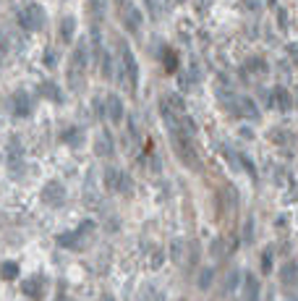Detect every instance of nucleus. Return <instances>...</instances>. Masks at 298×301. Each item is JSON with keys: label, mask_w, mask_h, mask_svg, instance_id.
Listing matches in <instances>:
<instances>
[{"label": "nucleus", "mask_w": 298, "mask_h": 301, "mask_svg": "<svg viewBox=\"0 0 298 301\" xmlns=\"http://www.w3.org/2000/svg\"><path fill=\"white\" fill-rule=\"evenodd\" d=\"M212 280H215V270L207 267V270H201V275H199V288L201 291H207L212 286Z\"/></svg>", "instance_id": "nucleus-25"}, {"label": "nucleus", "mask_w": 298, "mask_h": 301, "mask_svg": "<svg viewBox=\"0 0 298 301\" xmlns=\"http://www.w3.org/2000/svg\"><path fill=\"white\" fill-rule=\"evenodd\" d=\"M267 102H269V107H277V110H291L293 107V97H291V92H288L285 87H275L272 92H269V97H267Z\"/></svg>", "instance_id": "nucleus-9"}, {"label": "nucleus", "mask_w": 298, "mask_h": 301, "mask_svg": "<svg viewBox=\"0 0 298 301\" xmlns=\"http://www.w3.org/2000/svg\"><path fill=\"white\" fill-rule=\"evenodd\" d=\"M87 66H89V42L79 40L73 52H71V63H68V84H71V89H81Z\"/></svg>", "instance_id": "nucleus-1"}, {"label": "nucleus", "mask_w": 298, "mask_h": 301, "mask_svg": "<svg viewBox=\"0 0 298 301\" xmlns=\"http://www.w3.org/2000/svg\"><path fill=\"white\" fill-rule=\"evenodd\" d=\"M181 254H183V241L175 239V241L170 244V259H173V262H181Z\"/></svg>", "instance_id": "nucleus-29"}, {"label": "nucleus", "mask_w": 298, "mask_h": 301, "mask_svg": "<svg viewBox=\"0 0 298 301\" xmlns=\"http://www.w3.org/2000/svg\"><path fill=\"white\" fill-rule=\"evenodd\" d=\"M16 21H18V26H21L24 32L42 29V26H45V11H42V5L29 3L26 8H21V11L16 13Z\"/></svg>", "instance_id": "nucleus-4"}, {"label": "nucleus", "mask_w": 298, "mask_h": 301, "mask_svg": "<svg viewBox=\"0 0 298 301\" xmlns=\"http://www.w3.org/2000/svg\"><path fill=\"white\" fill-rule=\"evenodd\" d=\"M123 178H126V173L118 170V168H107L105 170V186L110 191H120V186H123Z\"/></svg>", "instance_id": "nucleus-16"}, {"label": "nucleus", "mask_w": 298, "mask_h": 301, "mask_svg": "<svg viewBox=\"0 0 298 301\" xmlns=\"http://www.w3.org/2000/svg\"><path fill=\"white\" fill-rule=\"evenodd\" d=\"M241 165H244V170L248 173L251 178H256V168H254V162H251V160L246 157V154H241Z\"/></svg>", "instance_id": "nucleus-32"}, {"label": "nucleus", "mask_w": 298, "mask_h": 301, "mask_svg": "<svg viewBox=\"0 0 298 301\" xmlns=\"http://www.w3.org/2000/svg\"><path fill=\"white\" fill-rule=\"evenodd\" d=\"M102 301H115V299L110 296V294H105V296H102Z\"/></svg>", "instance_id": "nucleus-39"}, {"label": "nucleus", "mask_w": 298, "mask_h": 301, "mask_svg": "<svg viewBox=\"0 0 298 301\" xmlns=\"http://www.w3.org/2000/svg\"><path fill=\"white\" fill-rule=\"evenodd\" d=\"M280 26H283V29L288 26V16H285V11H280Z\"/></svg>", "instance_id": "nucleus-38"}, {"label": "nucleus", "mask_w": 298, "mask_h": 301, "mask_svg": "<svg viewBox=\"0 0 298 301\" xmlns=\"http://www.w3.org/2000/svg\"><path fill=\"white\" fill-rule=\"evenodd\" d=\"M246 68H248V71H254L256 76L267 74V63H264V60H259V58H251V60L246 63Z\"/></svg>", "instance_id": "nucleus-27"}, {"label": "nucleus", "mask_w": 298, "mask_h": 301, "mask_svg": "<svg viewBox=\"0 0 298 301\" xmlns=\"http://www.w3.org/2000/svg\"><path fill=\"white\" fill-rule=\"evenodd\" d=\"M37 92H40L45 100H50V102H55V105H60V102H63V92H60V87L55 84V81H50V79L40 81V87H37Z\"/></svg>", "instance_id": "nucleus-10"}, {"label": "nucleus", "mask_w": 298, "mask_h": 301, "mask_svg": "<svg viewBox=\"0 0 298 301\" xmlns=\"http://www.w3.org/2000/svg\"><path fill=\"white\" fill-rule=\"evenodd\" d=\"M89 3V11H92V19H95V24L99 19H105V11H107V0H87Z\"/></svg>", "instance_id": "nucleus-22"}, {"label": "nucleus", "mask_w": 298, "mask_h": 301, "mask_svg": "<svg viewBox=\"0 0 298 301\" xmlns=\"http://www.w3.org/2000/svg\"><path fill=\"white\" fill-rule=\"evenodd\" d=\"M280 278H283L285 286H293V283L298 280V264L296 262H288L285 267H283V272H280Z\"/></svg>", "instance_id": "nucleus-23"}, {"label": "nucleus", "mask_w": 298, "mask_h": 301, "mask_svg": "<svg viewBox=\"0 0 298 301\" xmlns=\"http://www.w3.org/2000/svg\"><path fill=\"white\" fill-rule=\"evenodd\" d=\"M55 241H58V246H63V249H73V251H76L81 246V233L79 231H68V233H60Z\"/></svg>", "instance_id": "nucleus-18"}, {"label": "nucleus", "mask_w": 298, "mask_h": 301, "mask_svg": "<svg viewBox=\"0 0 298 301\" xmlns=\"http://www.w3.org/2000/svg\"><path fill=\"white\" fill-rule=\"evenodd\" d=\"M189 249H191V259H189V264H191V267H197V262H199V244H191Z\"/></svg>", "instance_id": "nucleus-33"}, {"label": "nucleus", "mask_w": 298, "mask_h": 301, "mask_svg": "<svg viewBox=\"0 0 298 301\" xmlns=\"http://www.w3.org/2000/svg\"><path fill=\"white\" fill-rule=\"evenodd\" d=\"M120 5V21H123L126 32L131 34H142V26H144V13L131 3V0H118Z\"/></svg>", "instance_id": "nucleus-5"}, {"label": "nucleus", "mask_w": 298, "mask_h": 301, "mask_svg": "<svg viewBox=\"0 0 298 301\" xmlns=\"http://www.w3.org/2000/svg\"><path fill=\"white\" fill-rule=\"evenodd\" d=\"M244 8L246 11H259V0H244Z\"/></svg>", "instance_id": "nucleus-34"}, {"label": "nucleus", "mask_w": 298, "mask_h": 301, "mask_svg": "<svg viewBox=\"0 0 298 301\" xmlns=\"http://www.w3.org/2000/svg\"><path fill=\"white\" fill-rule=\"evenodd\" d=\"M267 5H269V8H275V5H277V0H267Z\"/></svg>", "instance_id": "nucleus-40"}, {"label": "nucleus", "mask_w": 298, "mask_h": 301, "mask_svg": "<svg viewBox=\"0 0 298 301\" xmlns=\"http://www.w3.org/2000/svg\"><path fill=\"white\" fill-rule=\"evenodd\" d=\"M118 50H120V84L128 87V92L139 89V63L134 58V50L126 45V40H118Z\"/></svg>", "instance_id": "nucleus-2"}, {"label": "nucleus", "mask_w": 298, "mask_h": 301, "mask_svg": "<svg viewBox=\"0 0 298 301\" xmlns=\"http://www.w3.org/2000/svg\"><path fill=\"white\" fill-rule=\"evenodd\" d=\"M81 136H84V131L79 129V126H68V129H63L60 139H63V144H68V147H79Z\"/></svg>", "instance_id": "nucleus-19"}, {"label": "nucleus", "mask_w": 298, "mask_h": 301, "mask_svg": "<svg viewBox=\"0 0 298 301\" xmlns=\"http://www.w3.org/2000/svg\"><path fill=\"white\" fill-rule=\"evenodd\" d=\"M162 63H165V71H167V74H175V71H178V55H175L173 50H165Z\"/></svg>", "instance_id": "nucleus-24"}, {"label": "nucleus", "mask_w": 298, "mask_h": 301, "mask_svg": "<svg viewBox=\"0 0 298 301\" xmlns=\"http://www.w3.org/2000/svg\"><path fill=\"white\" fill-rule=\"evenodd\" d=\"M251 236H254V220L246 223V241H251Z\"/></svg>", "instance_id": "nucleus-37"}, {"label": "nucleus", "mask_w": 298, "mask_h": 301, "mask_svg": "<svg viewBox=\"0 0 298 301\" xmlns=\"http://www.w3.org/2000/svg\"><path fill=\"white\" fill-rule=\"evenodd\" d=\"M170 142H173L175 154L181 157V162H183L186 168L201 170V160H199V152H197V147H194V142H191V134H186V131L173 134V136H170Z\"/></svg>", "instance_id": "nucleus-3"}, {"label": "nucleus", "mask_w": 298, "mask_h": 301, "mask_svg": "<svg viewBox=\"0 0 298 301\" xmlns=\"http://www.w3.org/2000/svg\"><path fill=\"white\" fill-rule=\"evenodd\" d=\"M60 301H63V299H60Z\"/></svg>", "instance_id": "nucleus-42"}, {"label": "nucleus", "mask_w": 298, "mask_h": 301, "mask_svg": "<svg viewBox=\"0 0 298 301\" xmlns=\"http://www.w3.org/2000/svg\"><path fill=\"white\" fill-rule=\"evenodd\" d=\"M73 34H76V19L73 16H63L58 24V37L63 42H73Z\"/></svg>", "instance_id": "nucleus-14"}, {"label": "nucleus", "mask_w": 298, "mask_h": 301, "mask_svg": "<svg viewBox=\"0 0 298 301\" xmlns=\"http://www.w3.org/2000/svg\"><path fill=\"white\" fill-rule=\"evenodd\" d=\"M99 71H102V76H105V79L115 76V63H113V55H110L107 50L102 52V58H99Z\"/></svg>", "instance_id": "nucleus-21"}, {"label": "nucleus", "mask_w": 298, "mask_h": 301, "mask_svg": "<svg viewBox=\"0 0 298 301\" xmlns=\"http://www.w3.org/2000/svg\"><path fill=\"white\" fill-rule=\"evenodd\" d=\"M209 254H212L215 259H222V254H225V241H222V239H215V241H212V246H209Z\"/></svg>", "instance_id": "nucleus-28"}, {"label": "nucleus", "mask_w": 298, "mask_h": 301, "mask_svg": "<svg viewBox=\"0 0 298 301\" xmlns=\"http://www.w3.org/2000/svg\"><path fill=\"white\" fill-rule=\"evenodd\" d=\"M238 118H248V121H259V107L251 97H238Z\"/></svg>", "instance_id": "nucleus-12"}, {"label": "nucleus", "mask_w": 298, "mask_h": 301, "mask_svg": "<svg viewBox=\"0 0 298 301\" xmlns=\"http://www.w3.org/2000/svg\"><path fill=\"white\" fill-rule=\"evenodd\" d=\"M162 102L170 107V110L175 113V115H181V118H186V102H183V97L178 95V92H167L165 97H162Z\"/></svg>", "instance_id": "nucleus-15"}, {"label": "nucleus", "mask_w": 298, "mask_h": 301, "mask_svg": "<svg viewBox=\"0 0 298 301\" xmlns=\"http://www.w3.org/2000/svg\"><path fill=\"white\" fill-rule=\"evenodd\" d=\"M244 294H246V301H259V280L254 275L244 278Z\"/></svg>", "instance_id": "nucleus-20"}, {"label": "nucleus", "mask_w": 298, "mask_h": 301, "mask_svg": "<svg viewBox=\"0 0 298 301\" xmlns=\"http://www.w3.org/2000/svg\"><path fill=\"white\" fill-rule=\"evenodd\" d=\"M269 139H275V142H285V134H283V131H269Z\"/></svg>", "instance_id": "nucleus-36"}, {"label": "nucleus", "mask_w": 298, "mask_h": 301, "mask_svg": "<svg viewBox=\"0 0 298 301\" xmlns=\"http://www.w3.org/2000/svg\"><path fill=\"white\" fill-rule=\"evenodd\" d=\"M21 291H24L29 299L40 301V299H42V280H40V278H26V280L21 283Z\"/></svg>", "instance_id": "nucleus-17"}, {"label": "nucleus", "mask_w": 298, "mask_h": 301, "mask_svg": "<svg viewBox=\"0 0 298 301\" xmlns=\"http://www.w3.org/2000/svg\"><path fill=\"white\" fill-rule=\"evenodd\" d=\"M175 3H186V0H175Z\"/></svg>", "instance_id": "nucleus-41"}, {"label": "nucleus", "mask_w": 298, "mask_h": 301, "mask_svg": "<svg viewBox=\"0 0 298 301\" xmlns=\"http://www.w3.org/2000/svg\"><path fill=\"white\" fill-rule=\"evenodd\" d=\"M162 262H165V251H162V249H154L152 259H149V267H152V270H160Z\"/></svg>", "instance_id": "nucleus-30"}, {"label": "nucleus", "mask_w": 298, "mask_h": 301, "mask_svg": "<svg viewBox=\"0 0 298 301\" xmlns=\"http://www.w3.org/2000/svg\"><path fill=\"white\" fill-rule=\"evenodd\" d=\"M5 162H8V173L16 178L24 173V147L18 144V139H8L5 144Z\"/></svg>", "instance_id": "nucleus-6"}, {"label": "nucleus", "mask_w": 298, "mask_h": 301, "mask_svg": "<svg viewBox=\"0 0 298 301\" xmlns=\"http://www.w3.org/2000/svg\"><path fill=\"white\" fill-rule=\"evenodd\" d=\"M105 105H107V118H110V121H113V123H120V121H123V102H120V97L118 95H107L105 97Z\"/></svg>", "instance_id": "nucleus-11"}, {"label": "nucleus", "mask_w": 298, "mask_h": 301, "mask_svg": "<svg viewBox=\"0 0 298 301\" xmlns=\"http://www.w3.org/2000/svg\"><path fill=\"white\" fill-rule=\"evenodd\" d=\"M0 270H3V280H13V278L18 275V264L11 262V259L3 262V267H0Z\"/></svg>", "instance_id": "nucleus-26"}, {"label": "nucleus", "mask_w": 298, "mask_h": 301, "mask_svg": "<svg viewBox=\"0 0 298 301\" xmlns=\"http://www.w3.org/2000/svg\"><path fill=\"white\" fill-rule=\"evenodd\" d=\"M262 272H272V249L262 254Z\"/></svg>", "instance_id": "nucleus-31"}, {"label": "nucleus", "mask_w": 298, "mask_h": 301, "mask_svg": "<svg viewBox=\"0 0 298 301\" xmlns=\"http://www.w3.org/2000/svg\"><path fill=\"white\" fill-rule=\"evenodd\" d=\"M11 107H13V115H18V118H29L32 110H34L32 95H29V92H24V89H18V92L11 97Z\"/></svg>", "instance_id": "nucleus-8"}, {"label": "nucleus", "mask_w": 298, "mask_h": 301, "mask_svg": "<svg viewBox=\"0 0 298 301\" xmlns=\"http://www.w3.org/2000/svg\"><path fill=\"white\" fill-rule=\"evenodd\" d=\"M238 278H241L238 272H233V278L228 280V291H236V286H238Z\"/></svg>", "instance_id": "nucleus-35"}, {"label": "nucleus", "mask_w": 298, "mask_h": 301, "mask_svg": "<svg viewBox=\"0 0 298 301\" xmlns=\"http://www.w3.org/2000/svg\"><path fill=\"white\" fill-rule=\"evenodd\" d=\"M42 202L48 207H60L66 202V186L60 181H50V184L42 186Z\"/></svg>", "instance_id": "nucleus-7"}, {"label": "nucleus", "mask_w": 298, "mask_h": 301, "mask_svg": "<svg viewBox=\"0 0 298 301\" xmlns=\"http://www.w3.org/2000/svg\"><path fill=\"white\" fill-rule=\"evenodd\" d=\"M95 152L99 154V157H113L115 147H113V136H110V131H99L97 144H95Z\"/></svg>", "instance_id": "nucleus-13"}]
</instances>
